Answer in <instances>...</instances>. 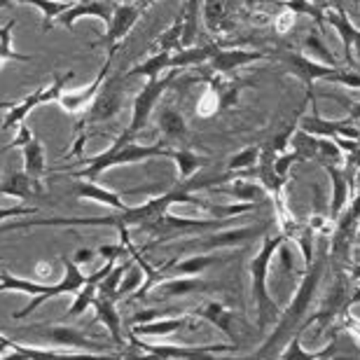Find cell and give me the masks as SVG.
Here are the masks:
<instances>
[{"instance_id":"39","label":"cell","mask_w":360,"mask_h":360,"mask_svg":"<svg viewBox=\"0 0 360 360\" xmlns=\"http://www.w3.org/2000/svg\"><path fill=\"white\" fill-rule=\"evenodd\" d=\"M180 35H183V19H176L157 40V52H176L180 49Z\"/></svg>"},{"instance_id":"21","label":"cell","mask_w":360,"mask_h":360,"mask_svg":"<svg viewBox=\"0 0 360 360\" xmlns=\"http://www.w3.org/2000/svg\"><path fill=\"white\" fill-rule=\"evenodd\" d=\"M124 194H122V192H112V190H105L103 185L94 183V180L75 178V197L82 199V201H96V204L110 206V208H115V211H124V208H127Z\"/></svg>"},{"instance_id":"34","label":"cell","mask_w":360,"mask_h":360,"mask_svg":"<svg viewBox=\"0 0 360 360\" xmlns=\"http://www.w3.org/2000/svg\"><path fill=\"white\" fill-rule=\"evenodd\" d=\"M160 131L164 134V139L167 141L185 139V134H187L185 117L176 110V108H164V110L160 112Z\"/></svg>"},{"instance_id":"36","label":"cell","mask_w":360,"mask_h":360,"mask_svg":"<svg viewBox=\"0 0 360 360\" xmlns=\"http://www.w3.org/2000/svg\"><path fill=\"white\" fill-rule=\"evenodd\" d=\"M174 162L178 164V178L180 183H185V180H190L197 171L206 164V157H199L197 153H192V150H174Z\"/></svg>"},{"instance_id":"12","label":"cell","mask_w":360,"mask_h":360,"mask_svg":"<svg viewBox=\"0 0 360 360\" xmlns=\"http://www.w3.org/2000/svg\"><path fill=\"white\" fill-rule=\"evenodd\" d=\"M278 59L285 66L288 73H292L295 77H300V80L304 82L307 89H311L316 82L326 80L333 70H337V68L326 66V63H321V61L309 59V56L302 52H281Z\"/></svg>"},{"instance_id":"16","label":"cell","mask_w":360,"mask_h":360,"mask_svg":"<svg viewBox=\"0 0 360 360\" xmlns=\"http://www.w3.org/2000/svg\"><path fill=\"white\" fill-rule=\"evenodd\" d=\"M122 87L117 84V80H105L103 87H101L98 96L94 98V103L89 105V115H87V122H105V120H112L115 115L120 112L122 108Z\"/></svg>"},{"instance_id":"48","label":"cell","mask_w":360,"mask_h":360,"mask_svg":"<svg viewBox=\"0 0 360 360\" xmlns=\"http://www.w3.org/2000/svg\"><path fill=\"white\" fill-rule=\"evenodd\" d=\"M292 21H295L292 12H285L283 17H281V19L276 21V28H278L281 33H285V31H288V26H292Z\"/></svg>"},{"instance_id":"26","label":"cell","mask_w":360,"mask_h":360,"mask_svg":"<svg viewBox=\"0 0 360 360\" xmlns=\"http://www.w3.org/2000/svg\"><path fill=\"white\" fill-rule=\"evenodd\" d=\"M94 309H96L98 321L103 323L105 330L110 333L112 342L117 344V347H124V335H122V316L117 311V302H112L108 297H98V295H96Z\"/></svg>"},{"instance_id":"24","label":"cell","mask_w":360,"mask_h":360,"mask_svg":"<svg viewBox=\"0 0 360 360\" xmlns=\"http://www.w3.org/2000/svg\"><path fill=\"white\" fill-rule=\"evenodd\" d=\"M21 155H24V171L28 174V178L33 180L35 190H42V178L47 174V155H45V146L42 141L33 139L31 143H26L21 148Z\"/></svg>"},{"instance_id":"17","label":"cell","mask_w":360,"mask_h":360,"mask_svg":"<svg viewBox=\"0 0 360 360\" xmlns=\"http://www.w3.org/2000/svg\"><path fill=\"white\" fill-rule=\"evenodd\" d=\"M218 283H208L201 276H176V278H167L160 281L153 290L160 295V300H169V297H185V295H194V292H208V290H218Z\"/></svg>"},{"instance_id":"42","label":"cell","mask_w":360,"mask_h":360,"mask_svg":"<svg viewBox=\"0 0 360 360\" xmlns=\"http://www.w3.org/2000/svg\"><path fill=\"white\" fill-rule=\"evenodd\" d=\"M300 160H302V157L292 150V153H283V155H278L276 160H274L271 164H274V171H276V174H278L281 178H285V180H288V174H290L292 164H295V162H300Z\"/></svg>"},{"instance_id":"11","label":"cell","mask_w":360,"mask_h":360,"mask_svg":"<svg viewBox=\"0 0 360 360\" xmlns=\"http://www.w3.org/2000/svg\"><path fill=\"white\" fill-rule=\"evenodd\" d=\"M112 59H115V54L105 56V63L101 66L98 75L94 77V82L89 84V87H84V89H63V94L59 96L56 103H59L66 112H82V110H87V108L94 103V98L98 96V91H101V87H103V82L108 80V73H110Z\"/></svg>"},{"instance_id":"5","label":"cell","mask_w":360,"mask_h":360,"mask_svg":"<svg viewBox=\"0 0 360 360\" xmlns=\"http://www.w3.org/2000/svg\"><path fill=\"white\" fill-rule=\"evenodd\" d=\"M14 342H38V347H54V349H84L91 351V354H108L105 344L94 342L91 337L80 328L66 326V323H59V326H49V323H33V326L19 328L17 333L7 335Z\"/></svg>"},{"instance_id":"46","label":"cell","mask_w":360,"mask_h":360,"mask_svg":"<svg viewBox=\"0 0 360 360\" xmlns=\"http://www.w3.org/2000/svg\"><path fill=\"white\" fill-rule=\"evenodd\" d=\"M38 213L35 206H10V208H0V220L7 218H31V215Z\"/></svg>"},{"instance_id":"9","label":"cell","mask_w":360,"mask_h":360,"mask_svg":"<svg viewBox=\"0 0 360 360\" xmlns=\"http://www.w3.org/2000/svg\"><path fill=\"white\" fill-rule=\"evenodd\" d=\"M302 131L311 134V136H321V139H351L358 141L360 139V127L354 120H323L319 115V108H314L311 117H302L300 120Z\"/></svg>"},{"instance_id":"18","label":"cell","mask_w":360,"mask_h":360,"mask_svg":"<svg viewBox=\"0 0 360 360\" xmlns=\"http://www.w3.org/2000/svg\"><path fill=\"white\" fill-rule=\"evenodd\" d=\"M187 311H190L194 319H201V321L211 323V326H215L222 335H227L229 340L236 344V335L232 330V323L236 319V314L232 311V309H227L222 302H204V304H199L194 309H187Z\"/></svg>"},{"instance_id":"43","label":"cell","mask_w":360,"mask_h":360,"mask_svg":"<svg viewBox=\"0 0 360 360\" xmlns=\"http://www.w3.org/2000/svg\"><path fill=\"white\" fill-rule=\"evenodd\" d=\"M218 105H220V96L215 89H208L204 94V98L199 101V115H204V117H208V115L218 112Z\"/></svg>"},{"instance_id":"31","label":"cell","mask_w":360,"mask_h":360,"mask_svg":"<svg viewBox=\"0 0 360 360\" xmlns=\"http://www.w3.org/2000/svg\"><path fill=\"white\" fill-rule=\"evenodd\" d=\"M19 3L33 5L38 7L42 14V31H52L54 21H59V17L63 12H68L73 3H66V0H19Z\"/></svg>"},{"instance_id":"13","label":"cell","mask_w":360,"mask_h":360,"mask_svg":"<svg viewBox=\"0 0 360 360\" xmlns=\"http://www.w3.org/2000/svg\"><path fill=\"white\" fill-rule=\"evenodd\" d=\"M326 174L330 178V185H333V194H330V222H335L342 215L344 208L349 206L351 197H354V180L344 169H340L337 164H326Z\"/></svg>"},{"instance_id":"37","label":"cell","mask_w":360,"mask_h":360,"mask_svg":"<svg viewBox=\"0 0 360 360\" xmlns=\"http://www.w3.org/2000/svg\"><path fill=\"white\" fill-rule=\"evenodd\" d=\"M17 26V19H10L5 26H0V66L5 61H31L28 54H21L12 47V31Z\"/></svg>"},{"instance_id":"38","label":"cell","mask_w":360,"mask_h":360,"mask_svg":"<svg viewBox=\"0 0 360 360\" xmlns=\"http://www.w3.org/2000/svg\"><path fill=\"white\" fill-rule=\"evenodd\" d=\"M143 281H146V271H143L141 264L134 260V262H131V267L127 269L124 278H122L120 288H117V297H120V300H124L127 295L139 292V288L143 285Z\"/></svg>"},{"instance_id":"6","label":"cell","mask_w":360,"mask_h":360,"mask_svg":"<svg viewBox=\"0 0 360 360\" xmlns=\"http://www.w3.org/2000/svg\"><path fill=\"white\" fill-rule=\"evenodd\" d=\"M174 77H176V70H169L167 75L162 77H155V80H148L143 84V89L136 94L134 98V105H131V117H129V124L127 129L122 131L117 139L124 141V143H134L136 136H139L143 129H146L150 115H153L157 101H160L167 89L174 84Z\"/></svg>"},{"instance_id":"8","label":"cell","mask_w":360,"mask_h":360,"mask_svg":"<svg viewBox=\"0 0 360 360\" xmlns=\"http://www.w3.org/2000/svg\"><path fill=\"white\" fill-rule=\"evenodd\" d=\"M7 356L0 360H122L120 354H91V351H63L47 347H28V344L14 342L3 335Z\"/></svg>"},{"instance_id":"7","label":"cell","mask_w":360,"mask_h":360,"mask_svg":"<svg viewBox=\"0 0 360 360\" xmlns=\"http://www.w3.org/2000/svg\"><path fill=\"white\" fill-rule=\"evenodd\" d=\"M267 229L269 222H260V225L236 227V229H227V232H206L178 243V250L180 253H185V250H192V253H215L220 248H234L243 241L255 239V236H264Z\"/></svg>"},{"instance_id":"10","label":"cell","mask_w":360,"mask_h":360,"mask_svg":"<svg viewBox=\"0 0 360 360\" xmlns=\"http://www.w3.org/2000/svg\"><path fill=\"white\" fill-rule=\"evenodd\" d=\"M139 19H141V7L136 3H117L115 5L112 19H110V24L105 26L108 31L103 35V45L108 47V54H117L120 42L134 31V26Z\"/></svg>"},{"instance_id":"15","label":"cell","mask_w":360,"mask_h":360,"mask_svg":"<svg viewBox=\"0 0 360 360\" xmlns=\"http://www.w3.org/2000/svg\"><path fill=\"white\" fill-rule=\"evenodd\" d=\"M115 5H117L115 0H77L68 12L61 14L59 24L66 26V28H73L77 21L84 19V17H96L98 21H103V24L108 26L112 19Z\"/></svg>"},{"instance_id":"30","label":"cell","mask_w":360,"mask_h":360,"mask_svg":"<svg viewBox=\"0 0 360 360\" xmlns=\"http://www.w3.org/2000/svg\"><path fill=\"white\" fill-rule=\"evenodd\" d=\"M220 47H183L176 49L171 54V70H180V68H190V66H199V63H208L213 59V54L218 52Z\"/></svg>"},{"instance_id":"40","label":"cell","mask_w":360,"mask_h":360,"mask_svg":"<svg viewBox=\"0 0 360 360\" xmlns=\"http://www.w3.org/2000/svg\"><path fill=\"white\" fill-rule=\"evenodd\" d=\"M225 19V0H204V21L208 31H220Z\"/></svg>"},{"instance_id":"28","label":"cell","mask_w":360,"mask_h":360,"mask_svg":"<svg viewBox=\"0 0 360 360\" xmlns=\"http://www.w3.org/2000/svg\"><path fill=\"white\" fill-rule=\"evenodd\" d=\"M220 192L236 199L239 204H255V201L267 199V190H264L257 180H250V178H236L232 180V187H222Z\"/></svg>"},{"instance_id":"20","label":"cell","mask_w":360,"mask_h":360,"mask_svg":"<svg viewBox=\"0 0 360 360\" xmlns=\"http://www.w3.org/2000/svg\"><path fill=\"white\" fill-rule=\"evenodd\" d=\"M262 59H267V54L255 52V49H218L208 63H211L215 73H232L236 68H246L248 63Z\"/></svg>"},{"instance_id":"47","label":"cell","mask_w":360,"mask_h":360,"mask_svg":"<svg viewBox=\"0 0 360 360\" xmlns=\"http://www.w3.org/2000/svg\"><path fill=\"white\" fill-rule=\"evenodd\" d=\"M94 255H96V250L94 248H77L70 257H73V262L77 264V267H82V264H89L94 260Z\"/></svg>"},{"instance_id":"3","label":"cell","mask_w":360,"mask_h":360,"mask_svg":"<svg viewBox=\"0 0 360 360\" xmlns=\"http://www.w3.org/2000/svg\"><path fill=\"white\" fill-rule=\"evenodd\" d=\"M285 241V234H264L262 236V246L253 255V260L248 264L250 271V297H253L255 307V321L257 328L267 330L271 323L278 321L281 309L269 295V269L274 257L278 255V246Z\"/></svg>"},{"instance_id":"41","label":"cell","mask_w":360,"mask_h":360,"mask_svg":"<svg viewBox=\"0 0 360 360\" xmlns=\"http://www.w3.org/2000/svg\"><path fill=\"white\" fill-rule=\"evenodd\" d=\"M185 311L187 309H139V311L131 316V323L134 326H143V323L169 319V316H178V314H185Z\"/></svg>"},{"instance_id":"33","label":"cell","mask_w":360,"mask_h":360,"mask_svg":"<svg viewBox=\"0 0 360 360\" xmlns=\"http://www.w3.org/2000/svg\"><path fill=\"white\" fill-rule=\"evenodd\" d=\"M180 19H183V35H180V49L183 47H192V42L197 40V28H199V0H187L183 12H180Z\"/></svg>"},{"instance_id":"49","label":"cell","mask_w":360,"mask_h":360,"mask_svg":"<svg viewBox=\"0 0 360 360\" xmlns=\"http://www.w3.org/2000/svg\"><path fill=\"white\" fill-rule=\"evenodd\" d=\"M14 103H17V101H0V110H10Z\"/></svg>"},{"instance_id":"27","label":"cell","mask_w":360,"mask_h":360,"mask_svg":"<svg viewBox=\"0 0 360 360\" xmlns=\"http://www.w3.org/2000/svg\"><path fill=\"white\" fill-rule=\"evenodd\" d=\"M171 54L174 52H155L153 56H148L146 61L136 63L131 70L124 73V80L129 77H146V80H155L162 73H169L171 70Z\"/></svg>"},{"instance_id":"52","label":"cell","mask_w":360,"mask_h":360,"mask_svg":"<svg viewBox=\"0 0 360 360\" xmlns=\"http://www.w3.org/2000/svg\"><path fill=\"white\" fill-rule=\"evenodd\" d=\"M115 3H136V0H115Z\"/></svg>"},{"instance_id":"45","label":"cell","mask_w":360,"mask_h":360,"mask_svg":"<svg viewBox=\"0 0 360 360\" xmlns=\"http://www.w3.org/2000/svg\"><path fill=\"white\" fill-rule=\"evenodd\" d=\"M35 139V136L31 134V127H28V124H21L19 129H17V136H14V139L10 141V143H7V146L3 148L5 150V153H7V150H14V148H24L26 146V143H31Z\"/></svg>"},{"instance_id":"22","label":"cell","mask_w":360,"mask_h":360,"mask_svg":"<svg viewBox=\"0 0 360 360\" xmlns=\"http://www.w3.org/2000/svg\"><path fill=\"white\" fill-rule=\"evenodd\" d=\"M49 103V96H47V87H38L33 94H28L21 101H17L10 110H5V117H3V131H10V129H19L24 124V120L28 117V112L38 105H45Z\"/></svg>"},{"instance_id":"25","label":"cell","mask_w":360,"mask_h":360,"mask_svg":"<svg viewBox=\"0 0 360 360\" xmlns=\"http://www.w3.org/2000/svg\"><path fill=\"white\" fill-rule=\"evenodd\" d=\"M302 335H304V330H297V333L292 335V340L288 342L283 351L278 354V360H321V358L337 354V333L333 335V340H330L328 347L316 349V351H307L302 347Z\"/></svg>"},{"instance_id":"51","label":"cell","mask_w":360,"mask_h":360,"mask_svg":"<svg viewBox=\"0 0 360 360\" xmlns=\"http://www.w3.org/2000/svg\"><path fill=\"white\" fill-rule=\"evenodd\" d=\"M14 0H0V10H5V7H12Z\"/></svg>"},{"instance_id":"50","label":"cell","mask_w":360,"mask_h":360,"mask_svg":"<svg viewBox=\"0 0 360 360\" xmlns=\"http://www.w3.org/2000/svg\"><path fill=\"white\" fill-rule=\"evenodd\" d=\"M153 3H155V0H136V5H139V7H141V12H143V10H146V7H148V5H153Z\"/></svg>"},{"instance_id":"32","label":"cell","mask_w":360,"mask_h":360,"mask_svg":"<svg viewBox=\"0 0 360 360\" xmlns=\"http://www.w3.org/2000/svg\"><path fill=\"white\" fill-rule=\"evenodd\" d=\"M302 49H304V54L309 56V59H319L321 63H326V66L330 68H340V61L335 59V54L330 52L328 45L323 42V38L319 33H309L304 40H302Z\"/></svg>"},{"instance_id":"2","label":"cell","mask_w":360,"mask_h":360,"mask_svg":"<svg viewBox=\"0 0 360 360\" xmlns=\"http://www.w3.org/2000/svg\"><path fill=\"white\" fill-rule=\"evenodd\" d=\"M61 264H63V276H61V281H56L52 285L14 276L10 271H0V292L12 290V292H21V295H28V297H31V302H28L24 309H19V311L12 314L14 321H21V319H26V316H31L35 309H38L42 302H47L49 297L75 295L89 281V274H82V269L73 262L70 255H61Z\"/></svg>"},{"instance_id":"14","label":"cell","mask_w":360,"mask_h":360,"mask_svg":"<svg viewBox=\"0 0 360 360\" xmlns=\"http://www.w3.org/2000/svg\"><path fill=\"white\" fill-rule=\"evenodd\" d=\"M229 262V257H220L215 253H192L185 260H171L169 264H164L160 269L164 281L176 278V276H199V274L208 271L215 264H225Z\"/></svg>"},{"instance_id":"35","label":"cell","mask_w":360,"mask_h":360,"mask_svg":"<svg viewBox=\"0 0 360 360\" xmlns=\"http://www.w3.org/2000/svg\"><path fill=\"white\" fill-rule=\"evenodd\" d=\"M260 157H262V150L257 148V146H248V148H243L241 153H236L229 157V162H227V171L229 174H239V176H246L250 169H255L257 164H260Z\"/></svg>"},{"instance_id":"44","label":"cell","mask_w":360,"mask_h":360,"mask_svg":"<svg viewBox=\"0 0 360 360\" xmlns=\"http://www.w3.org/2000/svg\"><path fill=\"white\" fill-rule=\"evenodd\" d=\"M337 330H347L349 335H354L358 347H360V319H356L351 311H344L340 316V326H337Z\"/></svg>"},{"instance_id":"19","label":"cell","mask_w":360,"mask_h":360,"mask_svg":"<svg viewBox=\"0 0 360 360\" xmlns=\"http://www.w3.org/2000/svg\"><path fill=\"white\" fill-rule=\"evenodd\" d=\"M192 323H194V316L190 311H185V314H178V316H169V319L143 323V326H131L129 335L141 337V340H146V337H169V335L178 333V330L190 328Z\"/></svg>"},{"instance_id":"1","label":"cell","mask_w":360,"mask_h":360,"mask_svg":"<svg viewBox=\"0 0 360 360\" xmlns=\"http://www.w3.org/2000/svg\"><path fill=\"white\" fill-rule=\"evenodd\" d=\"M328 264H330V236L321 241V250L316 253L314 262L304 269V276H302V283L297 288V292H295L290 307H288L285 311H281L278 316L276 330L267 337V342H264L253 356L241 358V360H274V356H278L281 351H283L285 344L292 340V335L302 328V323L307 321L309 307H311V300L316 290H319Z\"/></svg>"},{"instance_id":"23","label":"cell","mask_w":360,"mask_h":360,"mask_svg":"<svg viewBox=\"0 0 360 360\" xmlns=\"http://www.w3.org/2000/svg\"><path fill=\"white\" fill-rule=\"evenodd\" d=\"M323 19H326L337 33H340V38L344 42V59L354 66V49H358V52H360V31L354 24H351L349 17L342 10L326 12V17H323Z\"/></svg>"},{"instance_id":"29","label":"cell","mask_w":360,"mask_h":360,"mask_svg":"<svg viewBox=\"0 0 360 360\" xmlns=\"http://www.w3.org/2000/svg\"><path fill=\"white\" fill-rule=\"evenodd\" d=\"M38 192L33 180L28 178L26 171H10L0 178V197H14V199H28Z\"/></svg>"},{"instance_id":"4","label":"cell","mask_w":360,"mask_h":360,"mask_svg":"<svg viewBox=\"0 0 360 360\" xmlns=\"http://www.w3.org/2000/svg\"><path fill=\"white\" fill-rule=\"evenodd\" d=\"M174 150L169 143H127L120 150H105L96 157H87L82 160V169L70 171V178H82V180H94L98 183V178L110 169L117 167H129V164H139V162H148V160H157V157H164V160H174Z\"/></svg>"}]
</instances>
